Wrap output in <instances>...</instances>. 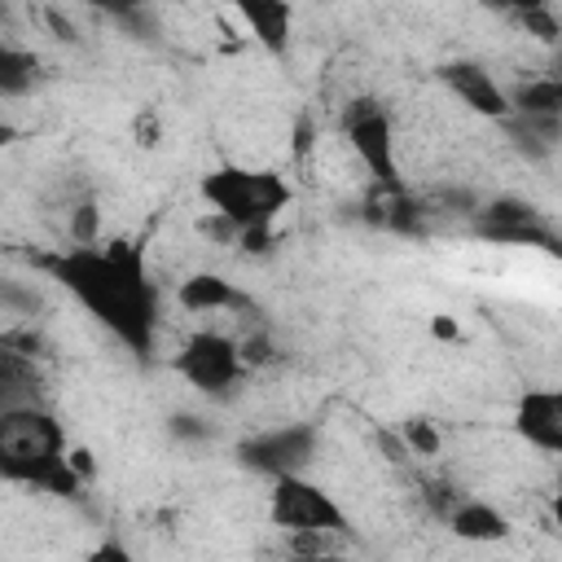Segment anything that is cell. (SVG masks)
Wrapping results in <instances>:
<instances>
[{
    "label": "cell",
    "mask_w": 562,
    "mask_h": 562,
    "mask_svg": "<svg viewBox=\"0 0 562 562\" xmlns=\"http://www.w3.org/2000/svg\"><path fill=\"white\" fill-rule=\"evenodd\" d=\"M40 268L127 351L154 356L162 334V290L145 263V250L123 237L66 241L44 255Z\"/></svg>",
    "instance_id": "6da1fadb"
},
{
    "label": "cell",
    "mask_w": 562,
    "mask_h": 562,
    "mask_svg": "<svg viewBox=\"0 0 562 562\" xmlns=\"http://www.w3.org/2000/svg\"><path fill=\"white\" fill-rule=\"evenodd\" d=\"M0 479L53 496L79 492V470L70 461L66 426L40 400H18L0 408Z\"/></svg>",
    "instance_id": "7a4b0ae2"
},
{
    "label": "cell",
    "mask_w": 562,
    "mask_h": 562,
    "mask_svg": "<svg viewBox=\"0 0 562 562\" xmlns=\"http://www.w3.org/2000/svg\"><path fill=\"white\" fill-rule=\"evenodd\" d=\"M202 202L215 211L220 224H228V233H237L241 241H263L272 233V224L281 220V211L290 206L294 189L281 171L272 167H246V162H220L198 180Z\"/></svg>",
    "instance_id": "3957f363"
},
{
    "label": "cell",
    "mask_w": 562,
    "mask_h": 562,
    "mask_svg": "<svg viewBox=\"0 0 562 562\" xmlns=\"http://www.w3.org/2000/svg\"><path fill=\"white\" fill-rule=\"evenodd\" d=\"M342 140L351 145V158L373 180L378 193H404V167H400V132L382 101L356 97L342 110Z\"/></svg>",
    "instance_id": "277c9868"
},
{
    "label": "cell",
    "mask_w": 562,
    "mask_h": 562,
    "mask_svg": "<svg viewBox=\"0 0 562 562\" xmlns=\"http://www.w3.org/2000/svg\"><path fill=\"white\" fill-rule=\"evenodd\" d=\"M171 369L198 395H233L237 382H241V373H246V360H241L237 334L202 325V329H193V334L180 338V347L171 356Z\"/></svg>",
    "instance_id": "5b68a950"
},
{
    "label": "cell",
    "mask_w": 562,
    "mask_h": 562,
    "mask_svg": "<svg viewBox=\"0 0 562 562\" xmlns=\"http://www.w3.org/2000/svg\"><path fill=\"white\" fill-rule=\"evenodd\" d=\"M268 527H277V531H351V518L334 501L329 487H321L303 470H290V474H272Z\"/></svg>",
    "instance_id": "8992f818"
},
{
    "label": "cell",
    "mask_w": 562,
    "mask_h": 562,
    "mask_svg": "<svg viewBox=\"0 0 562 562\" xmlns=\"http://www.w3.org/2000/svg\"><path fill=\"white\" fill-rule=\"evenodd\" d=\"M435 75H439V83L448 88V97H457L470 114L492 119V123H505V119H509L505 79H496L483 61H474V57H452V61H443Z\"/></svg>",
    "instance_id": "52a82bcc"
},
{
    "label": "cell",
    "mask_w": 562,
    "mask_h": 562,
    "mask_svg": "<svg viewBox=\"0 0 562 562\" xmlns=\"http://www.w3.org/2000/svg\"><path fill=\"white\" fill-rule=\"evenodd\" d=\"M509 426L527 448L558 457L562 452V391L558 386H527L509 413Z\"/></svg>",
    "instance_id": "ba28073f"
},
{
    "label": "cell",
    "mask_w": 562,
    "mask_h": 562,
    "mask_svg": "<svg viewBox=\"0 0 562 562\" xmlns=\"http://www.w3.org/2000/svg\"><path fill=\"white\" fill-rule=\"evenodd\" d=\"M241 457L268 479L307 470V461L316 457V430L312 426H272V430L255 435L250 443H241Z\"/></svg>",
    "instance_id": "9c48e42d"
},
{
    "label": "cell",
    "mask_w": 562,
    "mask_h": 562,
    "mask_svg": "<svg viewBox=\"0 0 562 562\" xmlns=\"http://www.w3.org/2000/svg\"><path fill=\"white\" fill-rule=\"evenodd\" d=\"M479 215V233L492 237V241H540V246H553V233L549 224L540 220V211L531 202H518V198H492L487 206L474 211Z\"/></svg>",
    "instance_id": "30bf717a"
},
{
    "label": "cell",
    "mask_w": 562,
    "mask_h": 562,
    "mask_svg": "<svg viewBox=\"0 0 562 562\" xmlns=\"http://www.w3.org/2000/svg\"><path fill=\"white\" fill-rule=\"evenodd\" d=\"M233 9L263 53H272V57L290 53V44H294V4L290 0H233Z\"/></svg>",
    "instance_id": "8fae6325"
},
{
    "label": "cell",
    "mask_w": 562,
    "mask_h": 562,
    "mask_svg": "<svg viewBox=\"0 0 562 562\" xmlns=\"http://www.w3.org/2000/svg\"><path fill=\"white\" fill-rule=\"evenodd\" d=\"M443 522L452 527V536H461V540H470V544H492V540H505L509 536V518H505V509H496L492 501H483V496H461L457 492V501L443 509Z\"/></svg>",
    "instance_id": "7c38bea8"
},
{
    "label": "cell",
    "mask_w": 562,
    "mask_h": 562,
    "mask_svg": "<svg viewBox=\"0 0 562 562\" xmlns=\"http://www.w3.org/2000/svg\"><path fill=\"white\" fill-rule=\"evenodd\" d=\"M176 303L193 316H220L228 307L241 303L237 285L224 277V272H189L180 285H176Z\"/></svg>",
    "instance_id": "4fadbf2b"
},
{
    "label": "cell",
    "mask_w": 562,
    "mask_h": 562,
    "mask_svg": "<svg viewBox=\"0 0 562 562\" xmlns=\"http://www.w3.org/2000/svg\"><path fill=\"white\" fill-rule=\"evenodd\" d=\"M509 114L518 119H562V83L553 75H531L527 83H505Z\"/></svg>",
    "instance_id": "5bb4252c"
},
{
    "label": "cell",
    "mask_w": 562,
    "mask_h": 562,
    "mask_svg": "<svg viewBox=\"0 0 562 562\" xmlns=\"http://www.w3.org/2000/svg\"><path fill=\"white\" fill-rule=\"evenodd\" d=\"M35 83H40V57L0 40V101H18L35 92Z\"/></svg>",
    "instance_id": "9a60e30c"
},
{
    "label": "cell",
    "mask_w": 562,
    "mask_h": 562,
    "mask_svg": "<svg viewBox=\"0 0 562 562\" xmlns=\"http://www.w3.org/2000/svg\"><path fill=\"white\" fill-rule=\"evenodd\" d=\"M400 439H404V452H408V457H422V461H430V457L443 452V435H439L435 422H426V417H408V422L400 426Z\"/></svg>",
    "instance_id": "2e32d148"
},
{
    "label": "cell",
    "mask_w": 562,
    "mask_h": 562,
    "mask_svg": "<svg viewBox=\"0 0 562 562\" xmlns=\"http://www.w3.org/2000/svg\"><path fill=\"white\" fill-rule=\"evenodd\" d=\"M13 140H18V127H13V119H9V114H0V154H4Z\"/></svg>",
    "instance_id": "e0dca14e"
},
{
    "label": "cell",
    "mask_w": 562,
    "mask_h": 562,
    "mask_svg": "<svg viewBox=\"0 0 562 562\" xmlns=\"http://www.w3.org/2000/svg\"><path fill=\"white\" fill-rule=\"evenodd\" d=\"M435 334H439V338H448V342H452V338H457V334H461V329H457V325H452V321H443V316H439V321H435Z\"/></svg>",
    "instance_id": "ac0fdd59"
},
{
    "label": "cell",
    "mask_w": 562,
    "mask_h": 562,
    "mask_svg": "<svg viewBox=\"0 0 562 562\" xmlns=\"http://www.w3.org/2000/svg\"><path fill=\"white\" fill-rule=\"evenodd\" d=\"M79 4H119V0H79Z\"/></svg>",
    "instance_id": "d6986e66"
},
{
    "label": "cell",
    "mask_w": 562,
    "mask_h": 562,
    "mask_svg": "<svg viewBox=\"0 0 562 562\" xmlns=\"http://www.w3.org/2000/svg\"><path fill=\"white\" fill-rule=\"evenodd\" d=\"M0 342H4V334H0Z\"/></svg>",
    "instance_id": "ffe728a7"
}]
</instances>
